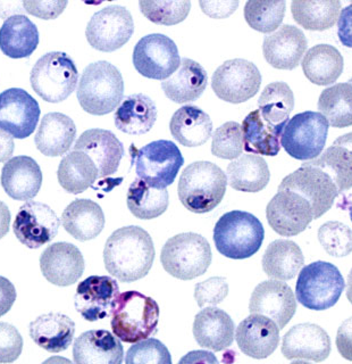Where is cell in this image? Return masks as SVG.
<instances>
[{
    "mask_svg": "<svg viewBox=\"0 0 352 364\" xmlns=\"http://www.w3.org/2000/svg\"><path fill=\"white\" fill-rule=\"evenodd\" d=\"M155 246L150 235L138 225L114 231L104 248L106 270L121 282L130 284L145 278L155 259Z\"/></svg>",
    "mask_w": 352,
    "mask_h": 364,
    "instance_id": "1",
    "label": "cell"
},
{
    "mask_svg": "<svg viewBox=\"0 0 352 364\" xmlns=\"http://www.w3.org/2000/svg\"><path fill=\"white\" fill-rule=\"evenodd\" d=\"M124 95V80L116 66L106 60L92 63L83 70L77 100L87 113L101 117L119 107Z\"/></svg>",
    "mask_w": 352,
    "mask_h": 364,
    "instance_id": "2",
    "label": "cell"
},
{
    "mask_svg": "<svg viewBox=\"0 0 352 364\" xmlns=\"http://www.w3.org/2000/svg\"><path fill=\"white\" fill-rule=\"evenodd\" d=\"M227 176L219 166L200 161L187 165L180 176L179 198L192 213L204 214L217 208L226 193Z\"/></svg>",
    "mask_w": 352,
    "mask_h": 364,
    "instance_id": "3",
    "label": "cell"
},
{
    "mask_svg": "<svg viewBox=\"0 0 352 364\" xmlns=\"http://www.w3.org/2000/svg\"><path fill=\"white\" fill-rule=\"evenodd\" d=\"M111 326L114 335L124 343H138L156 331L159 322V306L155 299L136 290L119 294Z\"/></svg>",
    "mask_w": 352,
    "mask_h": 364,
    "instance_id": "4",
    "label": "cell"
},
{
    "mask_svg": "<svg viewBox=\"0 0 352 364\" xmlns=\"http://www.w3.org/2000/svg\"><path fill=\"white\" fill-rule=\"evenodd\" d=\"M264 238L261 222L244 210L227 212L214 228L216 250L229 259H249L260 250Z\"/></svg>",
    "mask_w": 352,
    "mask_h": 364,
    "instance_id": "5",
    "label": "cell"
},
{
    "mask_svg": "<svg viewBox=\"0 0 352 364\" xmlns=\"http://www.w3.org/2000/svg\"><path fill=\"white\" fill-rule=\"evenodd\" d=\"M346 288L343 277L332 263L317 261L301 269L295 296L308 310L325 311L334 306Z\"/></svg>",
    "mask_w": 352,
    "mask_h": 364,
    "instance_id": "6",
    "label": "cell"
},
{
    "mask_svg": "<svg viewBox=\"0 0 352 364\" xmlns=\"http://www.w3.org/2000/svg\"><path fill=\"white\" fill-rule=\"evenodd\" d=\"M211 259L207 239L194 232L180 233L168 239L160 254L165 271L180 280H192L202 276Z\"/></svg>",
    "mask_w": 352,
    "mask_h": 364,
    "instance_id": "7",
    "label": "cell"
},
{
    "mask_svg": "<svg viewBox=\"0 0 352 364\" xmlns=\"http://www.w3.org/2000/svg\"><path fill=\"white\" fill-rule=\"evenodd\" d=\"M30 82L38 96L45 102L57 104L73 94L79 82V71L70 55L50 51L34 64Z\"/></svg>",
    "mask_w": 352,
    "mask_h": 364,
    "instance_id": "8",
    "label": "cell"
},
{
    "mask_svg": "<svg viewBox=\"0 0 352 364\" xmlns=\"http://www.w3.org/2000/svg\"><path fill=\"white\" fill-rule=\"evenodd\" d=\"M131 166L136 165V176L153 188L166 189L175 181L185 159L179 147L170 140H156L145 147H130Z\"/></svg>",
    "mask_w": 352,
    "mask_h": 364,
    "instance_id": "9",
    "label": "cell"
},
{
    "mask_svg": "<svg viewBox=\"0 0 352 364\" xmlns=\"http://www.w3.org/2000/svg\"><path fill=\"white\" fill-rule=\"evenodd\" d=\"M329 128L327 119L319 112L297 114L284 128L281 146L292 159L312 161L323 151Z\"/></svg>",
    "mask_w": 352,
    "mask_h": 364,
    "instance_id": "10",
    "label": "cell"
},
{
    "mask_svg": "<svg viewBox=\"0 0 352 364\" xmlns=\"http://www.w3.org/2000/svg\"><path fill=\"white\" fill-rule=\"evenodd\" d=\"M281 189L292 191L304 197L312 205L314 220L329 212L341 193L329 173L308 162L285 176L278 187V191Z\"/></svg>",
    "mask_w": 352,
    "mask_h": 364,
    "instance_id": "11",
    "label": "cell"
},
{
    "mask_svg": "<svg viewBox=\"0 0 352 364\" xmlns=\"http://www.w3.org/2000/svg\"><path fill=\"white\" fill-rule=\"evenodd\" d=\"M180 64L177 46L164 34H148L134 47L133 65L142 77L164 81L177 71Z\"/></svg>",
    "mask_w": 352,
    "mask_h": 364,
    "instance_id": "12",
    "label": "cell"
},
{
    "mask_svg": "<svg viewBox=\"0 0 352 364\" xmlns=\"http://www.w3.org/2000/svg\"><path fill=\"white\" fill-rule=\"evenodd\" d=\"M134 33L133 17L123 6H108L94 13L85 30L92 48L111 53L122 48Z\"/></svg>",
    "mask_w": 352,
    "mask_h": 364,
    "instance_id": "13",
    "label": "cell"
},
{
    "mask_svg": "<svg viewBox=\"0 0 352 364\" xmlns=\"http://www.w3.org/2000/svg\"><path fill=\"white\" fill-rule=\"evenodd\" d=\"M260 85L258 68L242 58L223 63L211 77V88L216 96L231 104L247 102L257 95Z\"/></svg>",
    "mask_w": 352,
    "mask_h": 364,
    "instance_id": "14",
    "label": "cell"
},
{
    "mask_svg": "<svg viewBox=\"0 0 352 364\" xmlns=\"http://www.w3.org/2000/svg\"><path fill=\"white\" fill-rule=\"evenodd\" d=\"M60 220L48 205L28 200L16 214L13 230L24 246L31 250L43 247L54 240L60 231Z\"/></svg>",
    "mask_w": 352,
    "mask_h": 364,
    "instance_id": "15",
    "label": "cell"
},
{
    "mask_svg": "<svg viewBox=\"0 0 352 364\" xmlns=\"http://www.w3.org/2000/svg\"><path fill=\"white\" fill-rule=\"evenodd\" d=\"M39 104L28 91L11 88L0 94V130L15 139H26L39 123Z\"/></svg>",
    "mask_w": 352,
    "mask_h": 364,
    "instance_id": "16",
    "label": "cell"
},
{
    "mask_svg": "<svg viewBox=\"0 0 352 364\" xmlns=\"http://www.w3.org/2000/svg\"><path fill=\"white\" fill-rule=\"evenodd\" d=\"M270 228L283 237L297 236L314 220L312 205L300 193L287 189L278 191L266 208Z\"/></svg>",
    "mask_w": 352,
    "mask_h": 364,
    "instance_id": "17",
    "label": "cell"
},
{
    "mask_svg": "<svg viewBox=\"0 0 352 364\" xmlns=\"http://www.w3.org/2000/svg\"><path fill=\"white\" fill-rule=\"evenodd\" d=\"M119 296V284L115 279L91 276L77 286L74 306L87 321H98L111 316Z\"/></svg>",
    "mask_w": 352,
    "mask_h": 364,
    "instance_id": "18",
    "label": "cell"
},
{
    "mask_svg": "<svg viewBox=\"0 0 352 364\" xmlns=\"http://www.w3.org/2000/svg\"><path fill=\"white\" fill-rule=\"evenodd\" d=\"M249 311L272 318L283 329L297 312V299L289 284L280 280H267L255 288L250 299Z\"/></svg>",
    "mask_w": 352,
    "mask_h": 364,
    "instance_id": "19",
    "label": "cell"
},
{
    "mask_svg": "<svg viewBox=\"0 0 352 364\" xmlns=\"http://www.w3.org/2000/svg\"><path fill=\"white\" fill-rule=\"evenodd\" d=\"M84 259L71 242H55L40 256V269L50 284L67 287L79 282L84 272Z\"/></svg>",
    "mask_w": 352,
    "mask_h": 364,
    "instance_id": "20",
    "label": "cell"
},
{
    "mask_svg": "<svg viewBox=\"0 0 352 364\" xmlns=\"http://www.w3.org/2000/svg\"><path fill=\"white\" fill-rule=\"evenodd\" d=\"M281 350L287 360L325 361L331 354V339L317 324H297L284 335Z\"/></svg>",
    "mask_w": 352,
    "mask_h": 364,
    "instance_id": "21",
    "label": "cell"
},
{
    "mask_svg": "<svg viewBox=\"0 0 352 364\" xmlns=\"http://www.w3.org/2000/svg\"><path fill=\"white\" fill-rule=\"evenodd\" d=\"M236 339L243 354L261 360L272 355L277 348L280 328L272 318L253 313L238 324Z\"/></svg>",
    "mask_w": 352,
    "mask_h": 364,
    "instance_id": "22",
    "label": "cell"
},
{
    "mask_svg": "<svg viewBox=\"0 0 352 364\" xmlns=\"http://www.w3.org/2000/svg\"><path fill=\"white\" fill-rule=\"evenodd\" d=\"M308 47L306 36L297 26L284 24L266 36L263 43L265 60L277 70H295L300 64Z\"/></svg>",
    "mask_w": 352,
    "mask_h": 364,
    "instance_id": "23",
    "label": "cell"
},
{
    "mask_svg": "<svg viewBox=\"0 0 352 364\" xmlns=\"http://www.w3.org/2000/svg\"><path fill=\"white\" fill-rule=\"evenodd\" d=\"M74 151L87 154L94 161L99 178L113 176L124 156V146L115 134L105 129H90L83 132L74 146Z\"/></svg>",
    "mask_w": 352,
    "mask_h": 364,
    "instance_id": "24",
    "label": "cell"
},
{
    "mask_svg": "<svg viewBox=\"0 0 352 364\" xmlns=\"http://www.w3.org/2000/svg\"><path fill=\"white\" fill-rule=\"evenodd\" d=\"M1 187L15 200H30L37 196L43 185V172L30 156H15L1 168Z\"/></svg>",
    "mask_w": 352,
    "mask_h": 364,
    "instance_id": "25",
    "label": "cell"
},
{
    "mask_svg": "<svg viewBox=\"0 0 352 364\" xmlns=\"http://www.w3.org/2000/svg\"><path fill=\"white\" fill-rule=\"evenodd\" d=\"M234 329L231 316L214 306L200 311L193 322V336L199 346L213 352H221L232 346Z\"/></svg>",
    "mask_w": 352,
    "mask_h": 364,
    "instance_id": "26",
    "label": "cell"
},
{
    "mask_svg": "<svg viewBox=\"0 0 352 364\" xmlns=\"http://www.w3.org/2000/svg\"><path fill=\"white\" fill-rule=\"evenodd\" d=\"M122 343L108 330H89L74 343V362L79 364H121Z\"/></svg>",
    "mask_w": 352,
    "mask_h": 364,
    "instance_id": "27",
    "label": "cell"
},
{
    "mask_svg": "<svg viewBox=\"0 0 352 364\" xmlns=\"http://www.w3.org/2000/svg\"><path fill=\"white\" fill-rule=\"evenodd\" d=\"M77 138V125L65 114H45L40 122L34 142L45 156L58 157L70 151Z\"/></svg>",
    "mask_w": 352,
    "mask_h": 364,
    "instance_id": "28",
    "label": "cell"
},
{
    "mask_svg": "<svg viewBox=\"0 0 352 364\" xmlns=\"http://www.w3.org/2000/svg\"><path fill=\"white\" fill-rule=\"evenodd\" d=\"M208 74L202 64L190 58L181 60L177 71L162 82L165 96L176 104L199 100L207 88Z\"/></svg>",
    "mask_w": 352,
    "mask_h": 364,
    "instance_id": "29",
    "label": "cell"
},
{
    "mask_svg": "<svg viewBox=\"0 0 352 364\" xmlns=\"http://www.w3.org/2000/svg\"><path fill=\"white\" fill-rule=\"evenodd\" d=\"M105 222L104 210L91 199L73 200L62 214V227L79 242H88L99 236Z\"/></svg>",
    "mask_w": 352,
    "mask_h": 364,
    "instance_id": "30",
    "label": "cell"
},
{
    "mask_svg": "<svg viewBox=\"0 0 352 364\" xmlns=\"http://www.w3.org/2000/svg\"><path fill=\"white\" fill-rule=\"evenodd\" d=\"M30 337L43 350L50 353L64 352L71 346L75 323L62 313H48L38 316L30 323Z\"/></svg>",
    "mask_w": 352,
    "mask_h": 364,
    "instance_id": "31",
    "label": "cell"
},
{
    "mask_svg": "<svg viewBox=\"0 0 352 364\" xmlns=\"http://www.w3.org/2000/svg\"><path fill=\"white\" fill-rule=\"evenodd\" d=\"M39 41L37 26L26 15H11L0 28V50L9 58H28Z\"/></svg>",
    "mask_w": 352,
    "mask_h": 364,
    "instance_id": "32",
    "label": "cell"
},
{
    "mask_svg": "<svg viewBox=\"0 0 352 364\" xmlns=\"http://www.w3.org/2000/svg\"><path fill=\"white\" fill-rule=\"evenodd\" d=\"M287 123L272 124L261 117L259 109L251 112L242 122L244 151L248 154L276 156L281 151V136Z\"/></svg>",
    "mask_w": 352,
    "mask_h": 364,
    "instance_id": "33",
    "label": "cell"
},
{
    "mask_svg": "<svg viewBox=\"0 0 352 364\" xmlns=\"http://www.w3.org/2000/svg\"><path fill=\"white\" fill-rule=\"evenodd\" d=\"M170 130L174 139L182 146L198 147L209 140L213 134V122L202 108L185 105L173 114Z\"/></svg>",
    "mask_w": 352,
    "mask_h": 364,
    "instance_id": "34",
    "label": "cell"
},
{
    "mask_svg": "<svg viewBox=\"0 0 352 364\" xmlns=\"http://www.w3.org/2000/svg\"><path fill=\"white\" fill-rule=\"evenodd\" d=\"M261 264L270 279L287 282L304 267V256L298 244L287 239H277L265 250Z\"/></svg>",
    "mask_w": 352,
    "mask_h": 364,
    "instance_id": "35",
    "label": "cell"
},
{
    "mask_svg": "<svg viewBox=\"0 0 352 364\" xmlns=\"http://www.w3.org/2000/svg\"><path fill=\"white\" fill-rule=\"evenodd\" d=\"M114 119L116 128L124 134L132 136L147 134L156 123V104L145 95H131L119 106Z\"/></svg>",
    "mask_w": 352,
    "mask_h": 364,
    "instance_id": "36",
    "label": "cell"
},
{
    "mask_svg": "<svg viewBox=\"0 0 352 364\" xmlns=\"http://www.w3.org/2000/svg\"><path fill=\"white\" fill-rule=\"evenodd\" d=\"M332 178L340 193L352 188V132L339 136L317 159L308 161Z\"/></svg>",
    "mask_w": 352,
    "mask_h": 364,
    "instance_id": "37",
    "label": "cell"
},
{
    "mask_svg": "<svg viewBox=\"0 0 352 364\" xmlns=\"http://www.w3.org/2000/svg\"><path fill=\"white\" fill-rule=\"evenodd\" d=\"M310 82L329 85L336 82L343 72L344 60L338 49L331 45H316L307 51L301 63Z\"/></svg>",
    "mask_w": 352,
    "mask_h": 364,
    "instance_id": "38",
    "label": "cell"
},
{
    "mask_svg": "<svg viewBox=\"0 0 352 364\" xmlns=\"http://www.w3.org/2000/svg\"><path fill=\"white\" fill-rule=\"evenodd\" d=\"M227 183L243 193H259L268 185L270 168L266 161L258 155L246 154L234 159L226 170Z\"/></svg>",
    "mask_w": 352,
    "mask_h": 364,
    "instance_id": "39",
    "label": "cell"
},
{
    "mask_svg": "<svg viewBox=\"0 0 352 364\" xmlns=\"http://www.w3.org/2000/svg\"><path fill=\"white\" fill-rule=\"evenodd\" d=\"M57 178L64 191L77 195L94 187V182L99 178V171L87 154L73 151L62 157Z\"/></svg>",
    "mask_w": 352,
    "mask_h": 364,
    "instance_id": "40",
    "label": "cell"
},
{
    "mask_svg": "<svg viewBox=\"0 0 352 364\" xmlns=\"http://www.w3.org/2000/svg\"><path fill=\"white\" fill-rule=\"evenodd\" d=\"M126 202L131 213L138 219H156L167 210L170 195L166 189L150 187L136 178L128 187Z\"/></svg>",
    "mask_w": 352,
    "mask_h": 364,
    "instance_id": "41",
    "label": "cell"
},
{
    "mask_svg": "<svg viewBox=\"0 0 352 364\" xmlns=\"http://www.w3.org/2000/svg\"><path fill=\"white\" fill-rule=\"evenodd\" d=\"M341 6L338 0H295L291 3V13L295 22L306 30L325 31L338 22Z\"/></svg>",
    "mask_w": 352,
    "mask_h": 364,
    "instance_id": "42",
    "label": "cell"
},
{
    "mask_svg": "<svg viewBox=\"0 0 352 364\" xmlns=\"http://www.w3.org/2000/svg\"><path fill=\"white\" fill-rule=\"evenodd\" d=\"M318 109L333 128L352 125V85L338 83L325 89L318 100Z\"/></svg>",
    "mask_w": 352,
    "mask_h": 364,
    "instance_id": "43",
    "label": "cell"
},
{
    "mask_svg": "<svg viewBox=\"0 0 352 364\" xmlns=\"http://www.w3.org/2000/svg\"><path fill=\"white\" fill-rule=\"evenodd\" d=\"M258 106L261 117L272 124L287 123L295 108V95L285 82L270 83L261 92Z\"/></svg>",
    "mask_w": 352,
    "mask_h": 364,
    "instance_id": "44",
    "label": "cell"
},
{
    "mask_svg": "<svg viewBox=\"0 0 352 364\" xmlns=\"http://www.w3.org/2000/svg\"><path fill=\"white\" fill-rule=\"evenodd\" d=\"M287 3L281 1H248L244 18L248 26L261 33H270L283 22Z\"/></svg>",
    "mask_w": 352,
    "mask_h": 364,
    "instance_id": "45",
    "label": "cell"
},
{
    "mask_svg": "<svg viewBox=\"0 0 352 364\" xmlns=\"http://www.w3.org/2000/svg\"><path fill=\"white\" fill-rule=\"evenodd\" d=\"M140 9L145 18L158 26H175L183 22L190 13L189 0L182 1H140Z\"/></svg>",
    "mask_w": 352,
    "mask_h": 364,
    "instance_id": "46",
    "label": "cell"
},
{
    "mask_svg": "<svg viewBox=\"0 0 352 364\" xmlns=\"http://www.w3.org/2000/svg\"><path fill=\"white\" fill-rule=\"evenodd\" d=\"M244 151L242 127L238 122L224 123L216 129L211 142V154L223 159H236Z\"/></svg>",
    "mask_w": 352,
    "mask_h": 364,
    "instance_id": "47",
    "label": "cell"
},
{
    "mask_svg": "<svg viewBox=\"0 0 352 364\" xmlns=\"http://www.w3.org/2000/svg\"><path fill=\"white\" fill-rule=\"evenodd\" d=\"M318 240L326 253L344 257L352 253V230L342 222L329 221L318 230Z\"/></svg>",
    "mask_w": 352,
    "mask_h": 364,
    "instance_id": "48",
    "label": "cell"
},
{
    "mask_svg": "<svg viewBox=\"0 0 352 364\" xmlns=\"http://www.w3.org/2000/svg\"><path fill=\"white\" fill-rule=\"evenodd\" d=\"M126 364H170V350L156 338L140 341L128 348L125 358Z\"/></svg>",
    "mask_w": 352,
    "mask_h": 364,
    "instance_id": "49",
    "label": "cell"
},
{
    "mask_svg": "<svg viewBox=\"0 0 352 364\" xmlns=\"http://www.w3.org/2000/svg\"><path fill=\"white\" fill-rule=\"evenodd\" d=\"M229 295V284L225 278L214 277L206 282H199L194 288V299L199 306H215Z\"/></svg>",
    "mask_w": 352,
    "mask_h": 364,
    "instance_id": "50",
    "label": "cell"
},
{
    "mask_svg": "<svg viewBox=\"0 0 352 364\" xmlns=\"http://www.w3.org/2000/svg\"><path fill=\"white\" fill-rule=\"evenodd\" d=\"M23 338L18 330L6 322H0V363H11L20 358Z\"/></svg>",
    "mask_w": 352,
    "mask_h": 364,
    "instance_id": "51",
    "label": "cell"
},
{
    "mask_svg": "<svg viewBox=\"0 0 352 364\" xmlns=\"http://www.w3.org/2000/svg\"><path fill=\"white\" fill-rule=\"evenodd\" d=\"M67 4V1H60V0H49V1H23L22 5L28 14L43 20H55L62 14Z\"/></svg>",
    "mask_w": 352,
    "mask_h": 364,
    "instance_id": "52",
    "label": "cell"
},
{
    "mask_svg": "<svg viewBox=\"0 0 352 364\" xmlns=\"http://www.w3.org/2000/svg\"><path fill=\"white\" fill-rule=\"evenodd\" d=\"M199 5L202 7V11L208 16L213 18H226L227 16L232 15L236 11V7L238 6V1H233V0H221V1H199Z\"/></svg>",
    "mask_w": 352,
    "mask_h": 364,
    "instance_id": "53",
    "label": "cell"
},
{
    "mask_svg": "<svg viewBox=\"0 0 352 364\" xmlns=\"http://www.w3.org/2000/svg\"><path fill=\"white\" fill-rule=\"evenodd\" d=\"M336 347L342 358L352 361V316L346 318L339 328Z\"/></svg>",
    "mask_w": 352,
    "mask_h": 364,
    "instance_id": "54",
    "label": "cell"
},
{
    "mask_svg": "<svg viewBox=\"0 0 352 364\" xmlns=\"http://www.w3.org/2000/svg\"><path fill=\"white\" fill-rule=\"evenodd\" d=\"M338 37L342 45L352 48V3L341 9L338 20Z\"/></svg>",
    "mask_w": 352,
    "mask_h": 364,
    "instance_id": "55",
    "label": "cell"
},
{
    "mask_svg": "<svg viewBox=\"0 0 352 364\" xmlns=\"http://www.w3.org/2000/svg\"><path fill=\"white\" fill-rule=\"evenodd\" d=\"M16 301V290L9 279L0 276V316L9 313Z\"/></svg>",
    "mask_w": 352,
    "mask_h": 364,
    "instance_id": "56",
    "label": "cell"
},
{
    "mask_svg": "<svg viewBox=\"0 0 352 364\" xmlns=\"http://www.w3.org/2000/svg\"><path fill=\"white\" fill-rule=\"evenodd\" d=\"M14 151V138L6 134L5 131L0 130V163L9 161Z\"/></svg>",
    "mask_w": 352,
    "mask_h": 364,
    "instance_id": "57",
    "label": "cell"
},
{
    "mask_svg": "<svg viewBox=\"0 0 352 364\" xmlns=\"http://www.w3.org/2000/svg\"><path fill=\"white\" fill-rule=\"evenodd\" d=\"M11 225V212L5 203L0 200V239L9 233Z\"/></svg>",
    "mask_w": 352,
    "mask_h": 364,
    "instance_id": "58",
    "label": "cell"
},
{
    "mask_svg": "<svg viewBox=\"0 0 352 364\" xmlns=\"http://www.w3.org/2000/svg\"><path fill=\"white\" fill-rule=\"evenodd\" d=\"M215 362L217 363L215 356L211 353L202 352V350H196V352H191L187 356L182 358L180 363H185V362Z\"/></svg>",
    "mask_w": 352,
    "mask_h": 364,
    "instance_id": "59",
    "label": "cell"
},
{
    "mask_svg": "<svg viewBox=\"0 0 352 364\" xmlns=\"http://www.w3.org/2000/svg\"><path fill=\"white\" fill-rule=\"evenodd\" d=\"M346 297L352 305V269L348 276V289H346Z\"/></svg>",
    "mask_w": 352,
    "mask_h": 364,
    "instance_id": "60",
    "label": "cell"
},
{
    "mask_svg": "<svg viewBox=\"0 0 352 364\" xmlns=\"http://www.w3.org/2000/svg\"><path fill=\"white\" fill-rule=\"evenodd\" d=\"M349 210H350V219H351V222H352V204L350 205Z\"/></svg>",
    "mask_w": 352,
    "mask_h": 364,
    "instance_id": "61",
    "label": "cell"
},
{
    "mask_svg": "<svg viewBox=\"0 0 352 364\" xmlns=\"http://www.w3.org/2000/svg\"><path fill=\"white\" fill-rule=\"evenodd\" d=\"M348 83H350V85H352V77H351V79L349 80V82H348Z\"/></svg>",
    "mask_w": 352,
    "mask_h": 364,
    "instance_id": "62",
    "label": "cell"
}]
</instances>
